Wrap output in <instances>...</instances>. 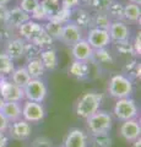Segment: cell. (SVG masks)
Listing matches in <instances>:
<instances>
[{
	"mask_svg": "<svg viewBox=\"0 0 141 147\" xmlns=\"http://www.w3.org/2000/svg\"><path fill=\"white\" fill-rule=\"evenodd\" d=\"M113 115L120 123L130 119H136L139 117V107L136 100L133 97L117 99L113 107Z\"/></svg>",
	"mask_w": 141,
	"mask_h": 147,
	"instance_id": "4",
	"label": "cell"
},
{
	"mask_svg": "<svg viewBox=\"0 0 141 147\" xmlns=\"http://www.w3.org/2000/svg\"><path fill=\"white\" fill-rule=\"evenodd\" d=\"M7 6H3L0 5V25H4V21H5V17H6V13H7Z\"/></svg>",
	"mask_w": 141,
	"mask_h": 147,
	"instance_id": "44",
	"label": "cell"
},
{
	"mask_svg": "<svg viewBox=\"0 0 141 147\" xmlns=\"http://www.w3.org/2000/svg\"><path fill=\"white\" fill-rule=\"evenodd\" d=\"M39 59L42 64L44 65L45 70L53 71L55 70L59 65V58L57 52L53 48H48V49H43L39 54Z\"/></svg>",
	"mask_w": 141,
	"mask_h": 147,
	"instance_id": "21",
	"label": "cell"
},
{
	"mask_svg": "<svg viewBox=\"0 0 141 147\" xmlns=\"http://www.w3.org/2000/svg\"><path fill=\"white\" fill-rule=\"evenodd\" d=\"M31 20H33V21H37V22H40V24H44L45 21H48L49 20V13L47 11V9H45L42 4H39L37 5V7L33 10V12L31 13Z\"/></svg>",
	"mask_w": 141,
	"mask_h": 147,
	"instance_id": "33",
	"label": "cell"
},
{
	"mask_svg": "<svg viewBox=\"0 0 141 147\" xmlns=\"http://www.w3.org/2000/svg\"><path fill=\"white\" fill-rule=\"evenodd\" d=\"M22 107V119L26 120L27 123L32 124H39L44 120L47 112L43 103H37V102H31V100H24L21 103Z\"/></svg>",
	"mask_w": 141,
	"mask_h": 147,
	"instance_id": "6",
	"label": "cell"
},
{
	"mask_svg": "<svg viewBox=\"0 0 141 147\" xmlns=\"http://www.w3.org/2000/svg\"><path fill=\"white\" fill-rule=\"evenodd\" d=\"M25 44L26 40H24L20 37H12L5 43V52L13 61L20 60L21 58L25 57Z\"/></svg>",
	"mask_w": 141,
	"mask_h": 147,
	"instance_id": "17",
	"label": "cell"
},
{
	"mask_svg": "<svg viewBox=\"0 0 141 147\" xmlns=\"http://www.w3.org/2000/svg\"><path fill=\"white\" fill-rule=\"evenodd\" d=\"M6 134L9 136V139L15 140V141L28 140L31 137V134H32V125L21 118L19 120L9 124Z\"/></svg>",
	"mask_w": 141,
	"mask_h": 147,
	"instance_id": "8",
	"label": "cell"
},
{
	"mask_svg": "<svg viewBox=\"0 0 141 147\" xmlns=\"http://www.w3.org/2000/svg\"><path fill=\"white\" fill-rule=\"evenodd\" d=\"M42 52V49L36 43L33 42H26L25 44V57L27 58V60L34 58H39V54Z\"/></svg>",
	"mask_w": 141,
	"mask_h": 147,
	"instance_id": "35",
	"label": "cell"
},
{
	"mask_svg": "<svg viewBox=\"0 0 141 147\" xmlns=\"http://www.w3.org/2000/svg\"><path fill=\"white\" fill-rule=\"evenodd\" d=\"M31 16L28 13H26L24 10H21L19 6L7 9V13L4 21V26L7 27L10 30H19L21 25H24L26 21H28Z\"/></svg>",
	"mask_w": 141,
	"mask_h": 147,
	"instance_id": "14",
	"label": "cell"
},
{
	"mask_svg": "<svg viewBox=\"0 0 141 147\" xmlns=\"http://www.w3.org/2000/svg\"><path fill=\"white\" fill-rule=\"evenodd\" d=\"M40 4L47 9V11L49 13V16H53L59 9L61 7L60 5V0H40ZM49 17V18H51Z\"/></svg>",
	"mask_w": 141,
	"mask_h": 147,
	"instance_id": "36",
	"label": "cell"
},
{
	"mask_svg": "<svg viewBox=\"0 0 141 147\" xmlns=\"http://www.w3.org/2000/svg\"><path fill=\"white\" fill-rule=\"evenodd\" d=\"M63 147H88V134L80 127L69 129L64 137Z\"/></svg>",
	"mask_w": 141,
	"mask_h": 147,
	"instance_id": "12",
	"label": "cell"
},
{
	"mask_svg": "<svg viewBox=\"0 0 141 147\" xmlns=\"http://www.w3.org/2000/svg\"><path fill=\"white\" fill-rule=\"evenodd\" d=\"M59 147H60V146H59ZM61 147H63V146H61Z\"/></svg>",
	"mask_w": 141,
	"mask_h": 147,
	"instance_id": "49",
	"label": "cell"
},
{
	"mask_svg": "<svg viewBox=\"0 0 141 147\" xmlns=\"http://www.w3.org/2000/svg\"><path fill=\"white\" fill-rule=\"evenodd\" d=\"M140 43H141V33H140V32H138L136 36H135L134 42H133V47H134L136 57H140V54H141V44Z\"/></svg>",
	"mask_w": 141,
	"mask_h": 147,
	"instance_id": "41",
	"label": "cell"
},
{
	"mask_svg": "<svg viewBox=\"0 0 141 147\" xmlns=\"http://www.w3.org/2000/svg\"><path fill=\"white\" fill-rule=\"evenodd\" d=\"M25 67L27 72H28V75L31 76V79H43L45 75V71H47L39 58L27 60V64L25 65Z\"/></svg>",
	"mask_w": 141,
	"mask_h": 147,
	"instance_id": "23",
	"label": "cell"
},
{
	"mask_svg": "<svg viewBox=\"0 0 141 147\" xmlns=\"http://www.w3.org/2000/svg\"><path fill=\"white\" fill-rule=\"evenodd\" d=\"M9 120L4 117V114L0 112V131H4V132H6L7 130V127H9Z\"/></svg>",
	"mask_w": 141,
	"mask_h": 147,
	"instance_id": "42",
	"label": "cell"
},
{
	"mask_svg": "<svg viewBox=\"0 0 141 147\" xmlns=\"http://www.w3.org/2000/svg\"><path fill=\"white\" fill-rule=\"evenodd\" d=\"M15 67V61L5 52H0V77H9Z\"/></svg>",
	"mask_w": 141,
	"mask_h": 147,
	"instance_id": "28",
	"label": "cell"
},
{
	"mask_svg": "<svg viewBox=\"0 0 141 147\" xmlns=\"http://www.w3.org/2000/svg\"><path fill=\"white\" fill-rule=\"evenodd\" d=\"M60 5L67 10H74L76 7H80L81 0H60Z\"/></svg>",
	"mask_w": 141,
	"mask_h": 147,
	"instance_id": "40",
	"label": "cell"
},
{
	"mask_svg": "<svg viewBox=\"0 0 141 147\" xmlns=\"http://www.w3.org/2000/svg\"><path fill=\"white\" fill-rule=\"evenodd\" d=\"M106 12L112 21H123V17H124V4L113 0L111 5L106 10Z\"/></svg>",
	"mask_w": 141,
	"mask_h": 147,
	"instance_id": "29",
	"label": "cell"
},
{
	"mask_svg": "<svg viewBox=\"0 0 141 147\" xmlns=\"http://www.w3.org/2000/svg\"><path fill=\"white\" fill-rule=\"evenodd\" d=\"M108 93L112 98L120 99L131 97L134 92V84L133 80L129 79L126 75L123 74H115L108 81Z\"/></svg>",
	"mask_w": 141,
	"mask_h": 147,
	"instance_id": "2",
	"label": "cell"
},
{
	"mask_svg": "<svg viewBox=\"0 0 141 147\" xmlns=\"http://www.w3.org/2000/svg\"><path fill=\"white\" fill-rule=\"evenodd\" d=\"M108 33L111 37L112 43L128 40L131 37V30L128 24L124 21H112L108 28Z\"/></svg>",
	"mask_w": 141,
	"mask_h": 147,
	"instance_id": "15",
	"label": "cell"
},
{
	"mask_svg": "<svg viewBox=\"0 0 141 147\" xmlns=\"http://www.w3.org/2000/svg\"><path fill=\"white\" fill-rule=\"evenodd\" d=\"M115 50L121 55H130V57H136L135 50L133 47V42L130 39L128 40H121V42H115L114 43Z\"/></svg>",
	"mask_w": 141,
	"mask_h": 147,
	"instance_id": "32",
	"label": "cell"
},
{
	"mask_svg": "<svg viewBox=\"0 0 141 147\" xmlns=\"http://www.w3.org/2000/svg\"><path fill=\"white\" fill-rule=\"evenodd\" d=\"M90 63L72 60L67 69V74L76 80H85L90 76Z\"/></svg>",
	"mask_w": 141,
	"mask_h": 147,
	"instance_id": "18",
	"label": "cell"
},
{
	"mask_svg": "<svg viewBox=\"0 0 141 147\" xmlns=\"http://www.w3.org/2000/svg\"><path fill=\"white\" fill-rule=\"evenodd\" d=\"M22 102H5L1 108V112L4 114L9 123L16 121L19 119L22 118V107H21Z\"/></svg>",
	"mask_w": 141,
	"mask_h": 147,
	"instance_id": "19",
	"label": "cell"
},
{
	"mask_svg": "<svg viewBox=\"0 0 141 147\" xmlns=\"http://www.w3.org/2000/svg\"><path fill=\"white\" fill-rule=\"evenodd\" d=\"M44 28H43V24L33 20L26 21L24 25H21L17 30V33H19V37L22 38L26 42H33V40L37 38V37L43 33Z\"/></svg>",
	"mask_w": 141,
	"mask_h": 147,
	"instance_id": "13",
	"label": "cell"
},
{
	"mask_svg": "<svg viewBox=\"0 0 141 147\" xmlns=\"http://www.w3.org/2000/svg\"><path fill=\"white\" fill-rule=\"evenodd\" d=\"M43 28L53 39H58L59 36H60L63 25L59 24V22L53 21V20H48V21H45L43 24Z\"/></svg>",
	"mask_w": 141,
	"mask_h": 147,
	"instance_id": "31",
	"label": "cell"
},
{
	"mask_svg": "<svg viewBox=\"0 0 141 147\" xmlns=\"http://www.w3.org/2000/svg\"><path fill=\"white\" fill-rule=\"evenodd\" d=\"M93 54V49L92 47L87 43V40L85 38H82L81 40H79L77 43H75L74 45H71V57L72 60H79V61H91V58H92Z\"/></svg>",
	"mask_w": 141,
	"mask_h": 147,
	"instance_id": "16",
	"label": "cell"
},
{
	"mask_svg": "<svg viewBox=\"0 0 141 147\" xmlns=\"http://www.w3.org/2000/svg\"><path fill=\"white\" fill-rule=\"evenodd\" d=\"M112 20L109 18L106 11H94L91 13V22H90V28H99V30H106L108 31L111 26Z\"/></svg>",
	"mask_w": 141,
	"mask_h": 147,
	"instance_id": "22",
	"label": "cell"
},
{
	"mask_svg": "<svg viewBox=\"0 0 141 147\" xmlns=\"http://www.w3.org/2000/svg\"><path fill=\"white\" fill-rule=\"evenodd\" d=\"M85 39L87 40V43L92 47L93 50L101 49V48H107V47H109V44H112L108 31L99 30V28H88Z\"/></svg>",
	"mask_w": 141,
	"mask_h": 147,
	"instance_id": "10",
	"label": "cell"
},
{
	"mask_svg": "<svg viewBox=\"0 0 141 147\" xmlns=\"http://www.w3.org/2000/svg\"><path fill=\"white\" fill-rule=\"evenodd\" d=\"M10 3H11V0H0V5H3V6H7Z\"/></svg>",
	"mask_w": 141,
	"mask_h": 147,
	"instance_id": "45",
	"label": "cell"
},
{
	"mask_svg": "<svg viewBox=\"0 0 141 147\" xmlns=\"http://www.w3.org/2000/svg\"><path fill=\"white\" fill-rule=\"evenodd\" d=\"M86 126L90 135L106 134L113 127V117L107 110H97L94 114L86 119Z\"/></svg>",
	"mask_w": 141,
	"mask_h": 147,
	"instance_id": "3",
	"label": "cell"
},
{
	"mask_svg": "<svg viewBox=\"0 0 141 147\" xmlns=\"http://www.w3.org/2000/svg\"><path fill=\"white\" fill-rule=\"evenodd\" d=\"M82 38H84V30L80 28L74 22L69 21L63 25V28H61L58 40L61 42L63 44L67 45V47H71V45H74Z\"/></svg>",
	"mask_w": 141,
	"mask_h": 147,
	"instance_id": "9",
	"label": "cell"
},
{
	"mask_svg": "<svg viewBox=\"0 0 141 147\" xmlns=\"http://www.w3.org/2000/svg\"><path fill=\"white\" fill-rule=\"evenodd\" d=\"M140 142H141V140H140V139H138V140H136V141H134V142H133V145H134V147H140V145H141V144H140Z\"/></svg>",
	"mask_w": 141,
	"mask_h": 147,
	"instance_id": "46",
	"label": "cell"
},
{
	"mask_svg": "<svg viewBox=\"0 0 141 147\" xmlns=\"http://www.w3.org/2000/svg\"><path fill=\"white\" fill-rule=\"evenodd\" d=\"M53 42H54V39L52 38L51 36H49L47 32H43V33H40L37 38H36L34 40H33V43H36L38 45V47L40 48V49H48V48H52V44H53Z\"/></svg>",
	"mask_w": 141,
	"mask_h": 147,
	"instance_id": "34",
	"label": "cell"
},
{
	"mask_svg": "<svg viewBox=\"0 0 141 147\" xmlns=\"http://www.w3.org/2000/svg\"><path fill=\"white\" fill-rule=\"evenodd\" d=\"M88 145L91 147H112L113 139H112V136L109 135V132L88 135Z\"/></svg>",
	"mask_w": 141,
	"mask_h": 147,
	"instance_id": "27",
	"label": "cell"
},
{
	"mask_svg": "<svg viewBox=\"0 0 141 147\" xmlns=\"http://www.w3.org/2000/svg\"><path fill=\"white\" fill-rule=\"evenodd\" d=\"M0 96L5 102H24V88L15 85L9 77H0Z\"/></svg>",
	"mask_w": 141,
	"mask_h": 147,
	"instance_id": "7",
	"label": "cell"
},
{
	"mask_svg": "<svg viewBox=\"0 0 141 147\" xmlns=\"http://www.w3.org/2000/svg\"><path fill=\"white\" fill-rule=\"evenodd\" d=\"M119 135L124 141L130 142V144H133L134 141L140 139L141 125H140V121L138 120V118L121 121L119 126Z\"/></svg>",
	"mask_w": 141,
	"mask_h": 147,
	"instance_id": "11",
	"label": "cell"
},
{
	"mask_svg": "<svg viewBox=\"0 0 141 147\" xmlns=\"http://www.w3.org/2000/svg\"><path fill=\"white\" fill-rule=\"evenodd\" d=\"M141 18V9L140 5L133 3H128L124 5V17L123 21L126 24H139Z\"/></svg>",
	"mask_w": 141,
	"mask_h": 147,
	"instance_id": "24",
	"label": "cell"
},
{
	"mask_svg": "<svg viewBox=\"0 0 141 147\" xmlns=\"http://www.w3.org/2000/svg\"><path fill=\"white\" fill-rule=\"evenodd\" d=\"M25 99L31 102L43 103L48 96V86L43 79H31L24 87Z\"/></svg>",
	"mask_w": 141,
	"mask_h": 147,
	"instance_id": "5",
	"label": "cell"
},
{
	"mask_svg": "<svg viewBox=\"0 0 141 147\" xmlns=\"http://www.w3.org/2000/svg\"><path fill=\"white\" fill-rule=\"evenodd\" d=\"M126 70H128V77L133 80V77H140V63H129L128 66H126Z\"/></svg>",
	"mask_w": 141,
	"mask_h": 147,
	"instance_id": "39",
	"label": "cell"
},
{
	"mask_svg": "<svg viewBox=\"0 0 141 147\" xmlns=\"http://www.w3.org/2000/svg\"><path fill=\"white\" fill-rule=\"evenodd\" d=\"M9 141H10V139H9L6 132L0 131V147H6L9 145Z\"/></svg>",
	"mask_w": 141,
	"mask_h": 147,
	"instance_id": "43",
	"label": "cell"
},
{
	"mask_svg": "<svg viewBox=\"0 0 141 147\" xmlns=\"http://www.w3.org/2000/svg\"><path fill=\"white\" fill-rule=\"evenodd\" d=\"M9 80L11 82H13L15 85H17L19 87H22V88H24V87L30 82L31 76L28 75V72H27L25 66H17V67L13 69V71L10 74Z\"/></svg>",
	"mask_w": 141,
	"mask_h": 147,
	"instance_id": "25",
	"label": "cell"
},
{
	"mask_svg": "<svg viewBox=\"0 0 141 147\" xmlns=\"http://www.w3.org/2000/svg\"><path fill=\"white\" fill-rule=\"evenodd\" d=\"M71 22H74L80 28H90V22H91V12L87 9L84 7H76L71 10Z\"/></svg>",
	"mask_w": 141,
	"mask_h": 147,
	"instance_id": "20",
	"label": "cell"
},
{
	"mask_svg": "<svg viewBox=\"0 0 141 147\" xmlns=\"http://www.w3.org/2000/svg\"><path fill=\"white\" fill-rule=\"evenodd\" d=\"M39 1H40V0H20L19 7L21 9V10H24L26 13L31 15V13L33 12L34 9L37 7Z\"/></svg>",
	"mask_w": 141,
	"mask_h": 147,
	"instance_id": "37",
	"label": "cell"
},
{
	"mask_svg": "<svg viewBox=\"0 0 141 147\" xmlns=\"http://www.w3.org/2000/svg\"><path fill=\"white\" fill-rule=\"evenodd\" d=\"M4 103H5V100H4V99L1 98V96H0V110H1V108H3Z\"/></svg>",
	"mask_w": 141,
	"mask_h": 147,
	"instance_id": "48",
	"label": "cell"
},
{
	"mask_svg": "<svg viewBox=\"0 0 141 147\" xmlns=\"http://www.w3.org/2000/svg\"><path fill=\"white\" fill-rule=\"evenodd\" d=\"M91 61L99 64V65H106V64H113L114 63V58H113L112 52L107 48H101V49H94Z\"/></svg>",
	"mask_w": 141,
	"mask_h": 147,
	"instance_id": "26",
	"label": "cell"
},
{
	"mask_svg": "<svg viewBox=\"0 0 141 147\" xmlns=\"http://www.w3.org/2000/svg\"><path fill=\"white\" fill-rule=\"evenodd\" d=\"M102 99H103L102 93H98V92H94V91L85 92L76 100V104H75L76 117L86 120L88 117H91L97 110L101 109Z\"/></svg>",
	"mask_w": 141,
	"mask_h": 147,
	"instance_id": "1",
	"label": "cell"
},
{
	"mask_svg": "<svg viewBox=\"0 0 141 147\" xmlns=\"http://www.w3.org/2000/svg\"><path fill=\"white\" fill-rule=\"evenodd\" d=\"M113 0H81V4L93 11H106Z\"/></svg>",
	"mask_w": 141,
	"mask_h": 147,
	"instance_id": "30",
	"label": "cell"
},
{
	"mask_svg": "<svg viewBox=\"0 0 141 147\" xmlns=\"http://www.w3.org/2000/svg\"><path fill=\"white\" fill-rule=\"evenodd\" d=\"M128 3H133V4H138V5H140L141 0H128Z\"/></svg>",
	"mask_w": 141,
	"mask_h": 147,
	"instance_id": "47",
	"label": "cell"
},
{
	"mask_svg": "<svg viewBox=\"0 0 141 147\" xmlns=\"http://www.w3.org/2000/svg\"><path fill=\"white\" fill-rule=\"evenodd\" d=\"M31 147H54L53 141L47 136H38L32 141Z\"/></svg>",
	"mask_w": 141,
	"mask_h": 147,
	"instance_id": "38",
	"label": "cell"
}]
</instances>
